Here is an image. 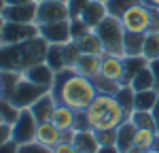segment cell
Instances as JSON below:
<instances>
[{
	"label": "cell",
	"mask_w": 159,
	"mask_h": 153,
	"mask_svg": "<svg viewBox=\"0 0 159 153\" xmlns=\"http://www.w3.org/2000/svg\"><path fill=\"white\" fill-rule=\"evenodd\" d=\"M51 94L57 102L74 109L76 113H81L96 100V96L100 91L89 76L66 68L61 72H55V83L51 87Z\"/></svg>",
	"instance_id": "cell-1"
},
{
	"label": "cell",
	"mask_w": 159,
	"mask_h": 153,
	"mask_svg": "<svg viewBox=\"0 0 159 153\" xmlns=\"http://www.w3.org/2000/svg\"><path fill=\"white\" fill-rule=\"evenodd\" d=\"M49 51V43L40 36L28 38L24 43H15V45H0V72L9 70V72H24L30 66L38 62H45Z\"/></svg>",
	"instance_id": "cell-2"
},
{
	"label": "cell",
	"mask_w": 159,
	"mask_h": 153,
	"mask_svg": "<svg viewBox=\"0 0 159 153\" xmlns=\"http://www.w3.org/2000/svg\"><path fill=\"white\" fill-rule=\"evenodd\" d=\"M83 115H85L87 128L93 130V132L117 130L125 119H129L125 115V111H123V106L119 104L117 96L115 94H102V91L96 96V100L83 111Z\"/></svg>",
	"instance_id": "cell-3"
},
{
	"label": "cell",
	"mask_w": 159,
	"mask_h": 153,
	"mask_svg": "<svg viewBox=\"0 0 159 153\" xmlns=\"http://www.w3.org/2000/svg\"><path fill=\"white\" fill-rule=\"evenodd\" d=\"M96 32H98L100 40L104 43L106 53L121 55V58H123V38H125V28H123V24H121L119 17L108 15V17L96 28Z\"/></svg>",
	"instance_id": "cell-4"
},
{
	"label": "cell",
	"mask_w": 159,
	"mask_h": 153,
	"mask_svg": "<svg viewBox=\"0 0 159 153\" xmlns=\"http://www.w3.org/2000/svg\"><path fill=\"white\" fill-rule=\"evenodd\" d=\"M45 91H51V89L38 87V85L30 83V81L21 75V79L17 81V85H15L13 89H9V91L4 94V98H7L9 102H13L17 109H28V106H32Z\"/></svg>",
	"instance_id": "cell-5"
},
{
	"label": "cell",
	"mask_w": 159,
	"mask_h": 153,
	"mask_svg": "<svg viewBox=\"0 0 159 153\" xmlns=\"http://www.w3.org/2000/svg\"><path fill=\"white\" fill-rule=\"evenodd\" d=\"M151 13H153V7H148L144 2L132 7V9L121 17V24H123V28H125V32L147 34L148 26H151Z\"/></svg>",
	"instance_id": "cell-6"
},
{
	"label": "cell",
	"mask_w": 159,
	"mask_h": 153,
	"mask_svg": "<svg viewBox=\"0 0 159 153\" xmlns=\"http://www.w3.org/2000/svg\"><path fill=\"white\" fill-rule=\"evenodd\" d=\"M36 128H38V121L34 113L28 109H21L19 111V117L17 121L13 123V140H17L19 145H25V142H32L36 138Z\"/></svg>",
	"instance_id": "cell-7"
},
{
	"label": "cell",
	"mask_w": 159,
	"mask_h": 153,
	"mask_svg": "<svg viewBox=\"0 0 159 153\" xmlns=\"http://www.w3.org/2000/svg\"><path fill=\"white\" fill-rule=\"evenodd\" d=\"M38 34L45 38L49 45H68V43L72 40L70 19H64V21H49V24H38Z\"/></svg>",
	"instance_id": "cell-8"
},
{
	"label": "cell",
	"mask_w": 159,
	"mask_h": 153,
	"mask_svg": "<svg viewBox=\"0 0 159 153\" xmlns=\"http://www.w3.org/2000/svg\"><path fill=\"white\" fill-rule=\"evenodd\" d=\"M38 36V24H17V21H4L2 28V40L0 45H15L24 43L28 38Z\"/></svg>",
	"instance_id": "cell-9"
},
{
	"label": "cell",
	"mask_w": 159,
	"mask_h": 153,
	"mask_svg": "<svg viewBox=\"0 0 159 153\" xmlns=\"http://www.w3.org/2000/svg\"><path fill=\"white\" fill-rule=\"evenodd\" d=\"M36 11L38 2H28V4H7L0 17L4 21H17V24H36Z\"/></svg>",
	"instance_id": "cell-10"
},
{
	"label": "cell",
	"mask_w": 159,
	"mask_h": 153,
	"mask_svg": "<svg viewBox=\"0 0 159 153\" xmlns=\"http://www.w3.org/2000/svg\"><path fill=\"white\" fill-rule=\"evenodd\" d=\"M123 75H125V58L112 55V53H104L102 55V66H100V76L110 81V83H117L121 87Z\"/></svg>",
	"instance_id": "cell-11"
},
{
	"label": "cell",
	"mask_w": 159,
	"mask_h": 153,
	"mask_svg": "<svg viewBox=\"0 0 159 153\" xmlns=\"http://www.w3.org/2000/svg\"><path fill=\"white\" fill-rule=\"evenodd\" d=\"M70 19L68 2H38L36 24H49V21H64Z\"/></svg>",
	"instance_id": "cell-12"
},
{
	"label": "cell",
	"mask_w": 159,
	"mask_h": 153,
	"mask_svg": "<svg viewBox=\"0 0 159 153\" xmlns=\"http://www.w3.org/2000/svg\"><path fill=\"white\" fill-rule=\"evenodd\" d=\"M21 75H24L30 83H34L38 87H45V89H51L53 83H55V72H53V68H51L47 62H38V64H34V66H30Z\"/></svg>",
	"instance_id": "cell-13"
},
{
	"label": "cell",
	"mask_w": 159,
	"mask_h": 153,
	"mask_svg": "<svg viewBox=\"0 0 159 153\" xmlns=\"http://www.w3.org/2000/svg\"><path fill=\"white\" fill-rule=\"evenodd\" d=\"M106 17H108V9H106V2H102V0H89V4L81 13V19L91 30H96Z\"/></svg>",
	"instance_id": "cell-14"
},
{
	"label": "cell",
	"mask_w": 159,
	"mask_h": 153,
	"mask_svg": "<svg viewBox=\"0 0 159 153\" xmlns=\"http://www.w3.org/2000/svg\"><path fill=\"white\" fill-rule=\"evenodd\" d=\"M72 145L76 147V151L83 153H98L102 147L93 130H72Z\"/></svg>",
	"instance_id": "cell-15"
},
{
	"label": "cell",
	"mask_w": 159,
	"mask_h": 153,
	"mask_svg": "<svg viewBox=\"0 0 159 153\" xmlns=\"http://www.w3.org/2000/svg\"><path fill=\"white\" fill-rule=\"evenodd\" d=\"M55 104H57V100L53 98V94H51V91H45V94L30 106V111L34 113L38 123H43V121H51V115L55 111Z\"/></svg>",
	"instance_id": "cell-16"
},
{
	"label": "cell",
	"mask_w": 159,
	"mask_h": 153,
	"mask_svg": "<svg viewBox=\"0 0 159 153\" xmlns=\"http://www.w3.org/2000/svg\"><path fill=\"white\" fill-rule=\"evenodd\" d=\"M51 121L60 128L61 132H68V130H74V123H76V111L57 102L55 104V111L51 115Z\"/></svg>",
	"instance_id": "cell-17"
},
{
	"label": "cell",
	"mask_w": 159,
	"mask_h": 153,
	"mask_svg": "<svg viewBox=\"0 0 159 153\" xmlns=\"http://www.w3.org/2000/svg\"><path fill=\"white\" fill-rule=\"evenodd\" d=\"M134 136H136V123L132 119H125L117 128V149H119V153H132Z\"/></svg>",
	"instance_id": "cell-18"
},
{
	"label": "cell",
	"mask_w": 159,
	"mask_h": 153,
	"mask_svg": "<svg viewBox=\"0 0 159 153\" xmlns=\"http://www.w3.org/2000/svg\"><path fill=\"white\" fill-rule=\"evenodd\" d=\"M36 142H40V145H45V147H55L57 142L61 140V130L53 121H43V123H38L36 128Z\"/></svg>",
	"instance_id": "cell-19"
},
{
	"label": "cell",
	"mask_w": 159,
	"mask_h": 153,
	"mask_svg": "<svg viewBox=\"0 0 159 153\" xmlns=\"http://www.w3.org/2000/svg\"><path fill=\"white\" fill-rule=\"evenodd\" d=\"M74 43H76V47L81 49V53H91V55H104V53H106L104 43L100 40L96 30H89L87 34H83L81 38H76Z\"/></svg>",
	"instance_id": "cell-20"
},
{
	"label": "cell",
	"mask_w": 159,
	"mask_h": 153,
	"mask_svg": "<svg viewBox=\"0 0 159 153\" xmlns=\"http://www.w3.org/2000/svg\"><path fill=\"white\" fill-rule=\"evenodd\" d=\"M100 66H102V55L81 53V55H79V60H76L74 70H76V72H81V75H85V76H89V79H93V76L100 75Z\"/></svg>",
	"instance_id": "cell-21"
},
{
	"label": "cell",
	"mask_w": 159,
	"mask_h": 153,
	"mask_svg": "<svg viewBox=\"0 0 159 153\" xmlns=\"http://www.w3.org/2000/svg\"><path fill=\"white\" fill-rule=\"evenodd\" d=\"M144 36H147V34L125 32V38H123V58L142 55V49H144Z\"/></svg>",
	"instance_id": "cell-22"
},
{
	"label": "cell",
	"mask_w": 159,
	"mask_h": 153,
	"mask_svg": "<svg viewBox=\"0 0 159 153\" xmlns=\"http://www.w3.org/2000/svg\"><path fill=\"white\" fill-rule=\"evenodd\" d=\"M134 91H142V89H157V81H155V75H153V70H151V66H142L138 72L134 75L132 79V83H129Z\"/></svg>",
	"instance_id": "cell-23"
},
{
	"label": "cell",
	"mask_w": 159,
	"mask_h": 153,
	"mask_svg": "<svg viewBox=\"0 0 159 153\" xmlns=\"http://www.w3.org/2000/svg\"><path fill=\"white\" fill-rule=\"evenodd\" d=\"M157 100H159V89H142V91H136V96H134V111L151 113Z\"/></svg>",
	"instance_id": "cell-24"
},
{
	"label": "cell",
	"mask_w": 159,
	"mask_h": 153,
	"mask_svg": "<svg viewBox=\"0 0 159 153\" xmlns=\"http://www.w3.org/2000/svg\"><path fill=\"white\" fill-rule=\"evenodd\" d=\"M155 138L157 132L153 128H136V136H134V149L138 151H147L155 147Z\"/></svg>",
	"instance_id": "cell-25"
},
{
	"label": "cell",
	"mask_w": 159,
	"mask_h": 153,
	"mask_svg": "<svg viewBox=\"0 0 159 153\" xmlns=\"http://www.w3.org/2000/svg\"><path fill=\"white\" fill-rule=\"evenodd\" d=\"M148 60L144 55H134V58H125V75H123V81H121V87L123 85H129L132 83V79L134 75L142 68V66H147Z\"/></svg>",
	"instance_id": "cell-26"
},
{
	"label": "cell",
	"mask_w": 159,
	"mask_h": 153,
	"mask_svg": "<svg viewBox=\"0 0 159 153\" xmlns=\"http://www.w3.org/2000/svg\"><path fill=\"white\" fill-rule=\"evenodd\" d=\"M45 62L53 68V72H61L66 70V60H64V45H49L47 58Z\"/></svg>",
	"instance_id": "cell-27"
},
{
	"label": "cell",
	"mask_w": 159,
	"mask_h": 153,
	"mask_svg": "<svg viewBox=\"0 0 159 153\" xmlns=\"http://www.w3.org/2000/svg\"><path fill=\"white\" fill-rule=\"evenodd\" d=\"M140 2H142V0H106V9H108V15L121 19L132 7L140 4Z\"/></svg>",
	"instance_id": "cell-28"
},
{
	"label": "cell",
	"mask_w": 159,
	"mask_h": 153,
	"mask_svg": "<svg viewBox=\"0 0 159 153\" xmlns=\"http://www.w3.org/2000/svg\"><path fill=\"white\" fill-rule=\"evenodd\" d=\"M115 96H117L119 104L123 106L125 115L132 117V113H134V96H136L134 87H132V85H123V87H119V91H117Z\"/></svg>",
	"instance_id": "cell-29"
},
{
	"label": "cell",
	"mask_w": 159,
	"mask_h": 153,
	"mask_svg": "<svg viewBox=\"0 0 159 153\" xmlns=\"http://www.w3.org/2000/svg\"><path fill=\"white\" fill-rule=\"evenodd\" d=\"M142 55L147 58L148 62H153V60H157V58H159V32H147Z\"/></svg>",
	"instance_id": "cell-30"
},
{
	"label": "cell",
	"mask_w": 159,
	"mask_h": 153,
	"mask_svg": "<svg viewBox=\"0 0 159 153\" xmlns=\"http://www.w3.org/2000/svg\"><path fill=\"white\" fill-rule=\"evenodd\" d=\"M19 111L21 109H17L13 102H9L7 98H2L0 100V113H2V119H4V123H15L17 121V117H19Z\"/></svg>",
	"instance_id": "cell-31"
},
{
	"label": "cell",
	"mask_w": 159,
	"mask_h": 153,
	"mask_svg": "<svg viewBox=\"0 0 159 153\" xmlns=\"http://www.w3.org/2000/svg\"><path fill=\"white\" fill-rule=\"evenodd\" d=\"M79 55H81V49L76 47V43H74V40H70L68 45H64V60H66V68L74 70Z\"/></svg>",
	"instance_id": "cell-32"
},
{
	"label": "cell",
	"mask_w": 159,
	"mask_h": 153,
	"mask_svg": "<svg viewBox=\"0 0 159 153\" xmlns=\"http://www.w3.org/2000/svg\"><path fill=\"white\" fill-rule=\"evenodd\" d=\"M129 119L136 123V128H153V130H155V121H153V115H151V113H144V111H134ZM155 132H157V130H155Z\"/></svg>",
	"instance_id": "cell-33"
},
{
	"label": "cell",
	"mask_w": 159,
	"mask_h": 153,
	"mask_svg": "<svg viewBox=\"0 0 159 153\" xmlns=\"http://www.w3.org/2000/svg\"><path fill=\"white\" fill-rule=\"evenodd\" d=\"M91 28L81 19V17H72L70 19V32H72V40H76V38H81L83 34H87Z\"/></svg>",
	"instance_id": "cell-34"
},
{
	"label": "cell",
	"mask_w": 159,
	"mask_h": 153,
	"mask_svg": "<svg viewBox=\"0 0 159 153\" xmlns=\"http://www.w3.org/2000/svg\"><path fill=\"white\" fill-rule=\"evenodd\" d=\"M19 153H53V149L40 145V142H36V140H32V142L19 145Z\"/></svg>",
	"instance_id": "cell-35"
},
{
	"label": "cell",
	"mask_w": 159,
	"mask_h": 153,
	"mask_svg": "<svg viewBox=\"0 0 159 153\" xmlns=\"http://www.w3.org/2000/svg\"><path fill=\"white\" fill-rule=\"evenodd\" d=\"M96 134L100 145H117V130H100Z\"/></svg>",
	"instance_id": "cell-36"
},
{
	"label": "cell",
	"mask_w": 159,
	"mask_h": 153,
	"mask_svg": "<svg viewBox=\"0 0 159 153\" xmlns=\"http://www.w3.org/2000/svg\"><path fill=\"white\" fill-rule=\"evenodd\" d=\"M89 4V0H68V9H70V19L72 17H81V13Z\"/></svg>",
	"instance_id": "cell-37"
},
{
	"label": "cell",
	"mask_w": 159,
	"mask_h": 153,
	"mask_svg": "<svg viewBox=\"0 0 159 153\" xmlns=\"http://www.w3.org/2000/svg\"><path fill=\"white\" fill-rule=\"evenodd\" d=\"M53 153H76V147L72 145V140L61 138L55 147H53Z\"/></svg>",
	"instance_id": "cell-38"
},
{
	"label": "cell",
	"mask_w": 159,
	"mask_h": 153,
	"mask_svg": "<svg viewBox=\"0 0 159 153\" xmlns=\"http://www.w3.org/2000/svg\"><path fill=\"white\" fill-rule=\"evenodd\" d=\"M13 138V126L11 123H0V145Z\"/></svg>",
	"instance_id": "cell-39"
},
{
	"label": "cell",
	"mask_w": 159,
	"mask_h": 153,
	"mask_svg": "<svg viewBox=\"0 0 159 153\" xmlns=\"http://www.w3.org/2000/svg\"><path fill=\"white\" fill-rule=\"evenodd\" d=\"M0 153H19V142L17 140H7L4 145H0Z\"/></svg>",
	"instance_id": "cell-40"
},
{
	"label": "cell",
	"mask_w": 159,
	"mask_h": 153,
	"mask_svg": "<svg viewBox=\"0 0 159 153\" xmlns=\"http://www.w3.org/2000/svg\"><path fill=\"white\" fill-rule=\"evenodd\" d=\"M148 66H151V70H153V75H155L157 89H159V58H157V60H153V62H148Z\"/></svg>",
	"instance_id": "cell-41"
},
{
	"label": "cell",
	"mask_w": 159,
	"mask_h": 153,
	"mask_svg": "<svg viewBox=\"0 0 159 153\" xmlns=\"http://www.w3.org/2000/svg\"><path fill=\"white\" fill-rule=\"evenodd\" d=\"M151 115H153V121H155V130H157V134H159V100L155 102V106H153Z\"/></svg>",
	"instance_id": "cell-42"
},
{
	"label": "cell",
	"mask_w": 159,
	"mask_h": 153,
	"mask_svg": "<svg viewBox=\"0 0 159 153\" xmlns=\"http://www.w3.org/2000/svg\"><path fill=\"white\" fill-rule=\"evenodd\" d=\"M98 153H119V149H117V145H102Z\"/></svg>",
	"instance_id": "cell-43"
},
{
	"label": "cell",
	"mask_w": 159,
	"mask_h": 153,
	"mask_svg": "<svg viewBox=\"0 0 159 153\" xmlns=\"http://www.w3.org/2000/svg\"><path fill=\"white\" fill-rule=\"evenodd\" d=\"M28 2H36V0H7V4H28Z\"/></svg>",
	"instance_id": "cell-44"
},
{
	"label": "cell",
	"mask_w": 159,
	"mask_h": 153,
	"mask_svg": "<svg viewBox=\"0 0 159 153\" xmlns=\"http://www.w3.org/2000/svg\"><path fill=\"white\" fill-rule=\"evenodd\" d=\"M144 4H148V7H153V9H159V0H142Z\"/></svg>",
	"instance_id": "cell-45"
},
{
	"label": "cell",
	"mask_w": 159,
	"mask_h": 153,
	"mask_svg": "<svg viewBox=\"0 0 159 153\" xmlns=\"http://www.w3.org/2000/svg\"><path fill=\"white\" fill-rule=\"evenodd\" d=\"M36 2H68V0H36Z\"/></svg>",
	"instance_id": "cell-46"
},
{
	"label": "cell",
	"mask_w": 159,
	"mask_h": 153,
	"mask_svg": "<svg viewBox=\"0 0 159 153\" xmlns=\"http://www.w3.org/2000/svg\"><path fill=\"white\" fill-rule=\"evenodd\" d=\"M2 28H4V19L0 17V40H2Z\"/></svg>",
	"instance_id": "cell-47"
},
{
	"label": "cell",
	"mask_w": 159,
	"mask_h": 153,
	"mask_svg": "<svg viewBox=\"0 0 159 153\" xmlns=\"http://www.w3.org/2000/svg\"><path fill=\"white\" fill-rule=\"evenodd\" d=\"M142 153H159V149H155V147H153V149H147V151H142Z\"/></svg>",
	"instance_id": "cell-48"
},
{
	"label": "cell",
	"mask_w": 159,
	"mask_h": 153,
	"mask_svg": "<svg viewBox=\"0 0 159 153\" xmlns=\"http://www.w3.org/2000/svg\"><path fill=\"white\" fill-rule=\"evenodd\" d=\"M7 7V0H0V13H2V9Z\"/></svg>",
	"instance_id": "cell-49"
},
{
	"label": "cell",
	"mask_w": 159,
	"mask_h": 153,
	"mask_svg": "<svg viewBox=\"0 0 159 153\" xmlns=\"http://www.w3.org/2000/svg\"><path fill=\"white\" fill-rule=\"evenodd\" d=\"M155 149H159V134H157V138H155Z\"/></svg>",
	"instance_id": "cell-50"
},
{
	"label": "cell",
	"mask_w": 159,
	"mask_h": 153,
	"mask_svg": "<svg viewBox=\"0 0 159 153\" xmlns=\"http://www.w3.org/2000/svg\"><path fill=\"white\" fill-rule=\"evenodd\" d=\"M2 98H4V94H2V85H0V100H2Z\"/></svg>",
	"instance_id": "cell-51"
},
{
	"label": "cell",
	"mask_w": 159,
	"mask_h": 153,
	"mask_svg": "<svg viewBox=\"0 0 159 153\" xmlns=\"http://www.w3.org/2000/svg\"><path fill=\"white\" fill-rule=\"evenodd\" d=\"M0 123H4V119H2V113H0Z\"/></svg>",
	"instance_id": "cell-52"
},
{
	"label": "cell",
	"mask_w": 159,
	"mask_h": 153,
	"mask_svg": "<svg viewBox=\"0 0 159 153\" xmlns=\"http://www.w3.org/2000/svg\"><path fill=\"white\" fill-rule=\"evenodd\" d=\"M76 153H83V151H76Z\"/></svg>",
	"instance_id": "cell-53"
},
{
	"label": "cell",
	"mask_w": 159,
	"mask_h": 153,
	"mask_svg": "<svg viewBox=\"0 0 159 153\" xmlns=\"http://www.w3.org/2000/svg\"><path fill=\"white\" fill-rule=\"evenodd\" d=\"M102 2H106V0H102Z\"/></svg>",
	"instance_id": "cell-54"
}]
</instances>
